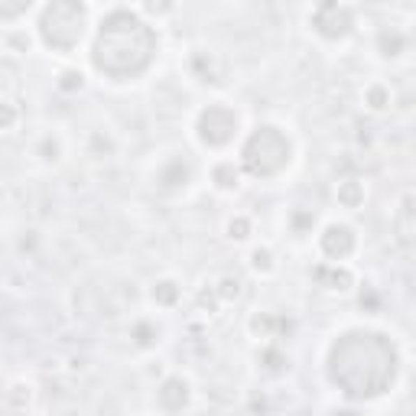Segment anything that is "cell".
<instances>
[{"mask_svg":"<svg viewBox=\"0 0 416 416\" xmlns=\"http://www.w3.org/2000/svg\"><path fill=\"white\" fill-rule=\"evenodd\" d=\"M160 179H163V186H179V182L186 186V179H189V166H186L182 160H176V163L170 166V170L163 172Z\"/></svg>","mask_w":416,"mask_h":416,"instance_id":"9","label":"cell"},{"mask_svg":"<svg viewBox=\"0 0 416 416\" xmlns=\"http://www.w3.org/2000/svg\"><path fill=\"white\" fill-rule=\"evenodd\" d=\"M147 7H150L153 13H163V10H170V0H147Z\"/></svg>","mask_w":416,"mask_h":416,"instance_id":"17","label":"cell"},{"mask_svg":"<svg viewBox=\"0 0 416 416\" xmlns=\"http://www.w3.org/2000/svg\"><path fill=\"white\" fill-rule=\"evenodd\" d=\"M153 296H156L160 303H176V286H172V283H160L156 290H153Z\"/></svg>","mask_w":416,"mask_h":416,"instance_id":"12","label":"cell"},{"mask_svg":"<svg viewBox=\"0 0 416 416\" xmlns=\"http://www.w3.org/2000/svg\"><path fill=\"white\" fill-rule=\"evenodd\" d=\"M254 267H257V270H260V267L267 270V267H270V254H267V251H257V254H254Z\"/></svg>","mask_w":416,"mask_h":416,"instance_id":"15","label":"cell"},{"mask_svg":"<svg viewBox=\"0 0 416 416\" xmlns=\"http://www.w3.org/2000/svg\"><path fill=\"white\" fill-rule=\"evenodd\" d=\"M186 380H179V378H172V380H166L163 384V390H160V400H163V407H170V410H179L182 403H186Z\"/></svg>","mask_w":416,"mask_h":416,"instance_id":"8","label":"cell"},{"mask_svg":"<svg viewBox=\"0 0 416 416\" xmlns=\"http://www.w3.org/2000/svg\"><path fill=\"white\" fill-rule=\"evenodd\" d=\"M10 121H13V111H10V107H0V127H7Z\"/></svg>","mask_w":416,"mask_h":416,"instance_id":"18","label":"cell"},{"mask_svg":"<svg viewBox=\"0 0 416 416\" xmlns=\"http://www.w3.org/2000/svg\"><path fill=\"white\" fill-rule=\"evenodd\" d=\"M290 160V143L276 127H260L244 147V166L254 176H274Z\"/></svg>","mask_w":416,"mask_h":416,"instance_id":"4","label":"cell"},{"mask_svg":"<svg viewBox=\"0 0 416 416\" xmlns=\"http://www.w3.org/2000/svg\"><path fill=\"white\" fill-rule=\"evenodd\" d=\"M332 380L351 397H374L384 394L397 371V355L384 335L374 332H351L341 335L332 348Z\"/></svg>","mask_w":416,"mask_h":416,"instance_id":"1","label":"cell"},{"mask_svg":"<svg viewBox=\"0 0 416 416\" xmlns=\"http://www.w3.org/2000/svg\"><path fill=\"white\" fill-rule=\"evenodd\" d=\"M39 29H43V39H46L52 49H68L82 39V29H85V7L82 0H52L39 20Z\"/></svg>","mask_w":416,"mask_h":416,"instance_id":"3","label":"cell"},{"mask_svg":"<svg viewBox=\"0 0 416 416\" xmlns=\"http://www.w3.org/2000/svg\"><path fill=\"white\" fill-rule=\"evenodd\" d=\"M33 0H0V17H20Z\"/></svg>","mask_w":416,"mask_h":416,"instance_id":"10","label":"cell"},{"mask_svg":"<svg viewBox=\"0 0 416 416\" xmlns=\"http://www.w3.org/2000/svg\"><path fill=\"white\" fill-rule=\"evenodd\" d=\"M339 199L345 202V205H358L361 202V186L358 182H345V186L339 189Z\"/></svg>","mask_w":416,"mask_h":416,"instance_id":"11","label":"cell"},{"mask_svg":"<svg viewBox=\"0 0 416 416\" xmlns=\"http://www.w3.org/2000/svg\"><path fill=\"white\" fill-rule=\"evenodd\" d=\"M237 127V117L228 107H208L205 114L199 117V133H202V140L211 143V147H221V143L231 140V133H235Z\"/></svg>","mask_w":416,"mask_h":416,"instance_id":"5","label":"cell"},{"mask_svg":"<svg viewBox=\"0 0 416 416\" xmlns=\"http://www.w3.org/2000/svg\"><path fill=\"white\" fill-rule=\"evenodd\" d=\"M322 251L329 257H348L351 251H355V237H351V231L345 225H332L325 235H322Z\"/></svg>","mask_w":416,"mask_h":416,"instance_id":"7","label":"cell"},{"mask_svg":"<svg viewBox=\"0 0 416 416\" xmlns=\"http://www.w3.org/2000/svg\"><path fill=\"white\" fill-rule=\"evenodd\" d=\"M371 101H374V107H384L387 95H384V91H371Z\"/></svg>","mask_w":416,"mask_h":416,"instance_id":"19","label":"cell"},{"mask_svg":"<svg viewBox=\"0 0 416 416\" xmlns=\"http://www.w3.org/2000/svg\"><path fill=\"white\" fill-rule=\"evenodd\" d=\"M215 179H218V186H235V170H231V166H221V170L215 172Z\"/></svg>","mask_w":416,"mask_h":416,"instance_id":"13","label":"cell"},{"mask_svg":"<svg viewBox=\"0 0 416 416\" xmlns=\"http://www.w3.org/2000/svg\"><path fill=\"white\" fill-rule=\"evenodd\" d=\"M312 23H315V29H319L322 36L339 39L351 29V13L345 7H339L335 0H322L319 7H315V13H312Z\"/></svg>","mask_w":416,"mask_h":416,"instance_id":"6","label":"cell"},{"mask_svg":"<svg viewBox=\"0 0 416 416\" xmlns=\"http://www.w3.org/2000/svg\"><path fill=\"white\" fill-rule=\"evenodd\" d=\"M156 36L140 17L117 10L101 23L95 43V66L111 78H131L150 66Z\"/></svg>","mask_w":416,"mask_h":416,"instance_id":"2","label":"cell"},{"mask_svg":"<svg viewBox=\"0 0 416 416\" xmlns=\"http://www.w3.org/2000/svg\"><path fill=\"white\" fill-rule=\"evenodd\" d=\"M231 235H235V237H244V235H247V221H241V218H237V221H231Z\"/></svg>","mask_w":416,"mask_h":416,"instance_id":"16","label":"cell"},{"mask_svg":"<svg viewBox=\"0 0 416 416\" xmlns=\"http://www.w3.org/2000/svg\"><path fill=\"white\" fill-rule=\"evenodd\" d=\"M400 237L410 241V202L403 205V215H400Z\"/></svg>","mask_w":416,"mask_h":416,"instance_id":"14","label":"cell"}]
</instances>
